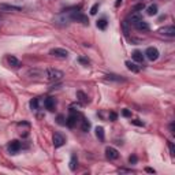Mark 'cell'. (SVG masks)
Instances as JSON below:
<instances>
[{"label":"cell","mask_w":175,"mask_h":175,"mask_svg":"<svg viewBox=\"0 0 175 175\" xmlns=\"http://www.w3.org/2000/svg\"><path fill=\"white\" fill-rule=\"evenodd\" d=\"M46 77L51 82H57L63 78V71L56 70V68H48L46 70Z\"/></svg>","instance_id":"obj_1"},{"label":"cell","mask_w":175,"mask_h":175,"mask_svg":"<svg viewBox=\"0 0 175 175\" xmlns=\"http://www.w3.org/2000/svg\"><path fill=\"white\" fill-rule=\"evenodd\" d=\"M79 118V112H77L75 109L70 108V115H68V118L66 119V125H67V127L73 129L74 126L77 125V120H78Z\"/></svg>","instance_id":"obj_2"},{"label":"cell","mask_w":175,"mask_h":175,"mask_svg":"<svg viewBox=\"0 0 175 175\" xmlns=\"http://www.w3.org/2000/svg\"><path fill=\"white\" fill-rule=\"evenodd\" d=\"M7 149H8V152H10L11 155H16V153L22 149V144L18 141V139H12V141L8 144Z\"/></svg>","instance_id":"obj_3"},{"label":"cell","mask_w":175,"mask_h":175,"mask_svg":"<svg viewBox=\"0 0 175 175\" xmlns=\"http://www.w3.org/2000/svg\"><path fill=\"white\" fill-rule=\"evenodd\" d=\"M0 11L3 12H11V11H22V7H18V5H12V4H7V3H0Z\"/></svg>","instance_id":"obj_4"},{"label":"cell","mask_w":175,"mask_h":175,"mask_svg":"<svg viewBox=\"0 0 175 175\" xmlns=\"http://www.w3.org/2000/svg\"><path fill=\"white\" fill-rule=\"evenodd\" d=\"M49 53H51L52 56L62 57V59H66V57L68 56V51H66V49H63V48H53L49 51Z\"/></svg>","instance_id":"obj_5"},{"label":"cell","mask_w":175,"mask_h":175,"mask_svg":"<svg viewBox=\"0 0 175 175\" xmlns=\"http://www.w3.org/2000/svg\"><path fill=\"white\" fill-rule=\"evenodd\" d=\"M145 56L148 57L149 60H156L159 57V51H157V48H155V46H149V48L145 51Z\"/></svg>","instance_id":"obj_6"},{"label":"cell","mask_w":175,"mask_h":175,"mask_svg":"<svg viewBox=\"0 0 175 175\" xmlns=\"http://www.w3.org/2000/svg\"><path fill=\"white\" fill-rule=\"evenodd\" d=\"M105 156L108 160H116V159L119 157V152H118V149H115V148L108 146V148H105Z\"/></svg>","instance_id":"obj_7"},{"label":"cell","mask_w":175,"mask_h":175,"mask_svg":"<svg viewBox=\"0 0 175 175\" xmlns=\"http://www.w3.org/2000/svg\"><path fill=\"white\" fill-rule=\"evenodd\" d=\"M52 141H53V146L55 148H60V146H63V145H64L66 139H64V137H63L60 133H55Z\"/></svg>","instance_id":"obj_8"},{"label":"cell","mask_w":175,"mask_h":175,"mask_svg":"<svg viewBox=\"0 0 175 175\" xmlns=\"http://www.w3.org/2000/svg\"><path fill=\"white\" fill-rule=\"evenodd\" d=\"M44 107H45L48 111H55V108H56V98L46 97L45 100H44Z\"/></svg>","instance_id":"obj_9"},{"label":"cell","mask_w":175,"mask_h":175,"mask_svg":"<svg viewBox=\"0 0 175 175\" xmlns=\"http://www.w3.org/2000/svg\"><path fill=\"white\" fill-rule=\"evenodd\" d=\"M133 27L139 30V32H148V30H149V25H148V22H145L144 19H139L138 22H136V23L133 25Z\"/></svg>","instance_id":"obj_10"},{"label":"cell","mask_w":175,"mask_h":175,"mask_svg":"<svg viewBox=\"0 0 175 175\" xmlns=\"http://www.w3.org/2000/svg\"><path fill=\"white\" fill-rule=\"evenodd\" d=\"M159 33L164 36H168V37H174L175 36V27L174 26H166V27H161L159 29Z\"/></svg>","instance_id":"obj_11"},{"label":"cell","mask_w":175,"mask_h":175,"mask_svg":"<svg viewBox=\"0 0 175 175\" xmlns=\"http://www.w3.org/2000/svg\"><path fill=\"white\" fill-rule=\"evenodd\" d=\"M139 19H142L141 15H139L138 12H136V11H134V12H131L130 15L127 16V21H126V23H130L131 26H133V25L136 23V22H138Z\"/></svg>","instance_id":"obj_12"},{"label":"cell","mask_w":175,"mask_h":175,"mask_svg":"<svg viewBox=\"0 0 175 175\" xmlns=\"http://www.w3.org/2000/svg\"><path fill=\"white\" fill-rule=\"evenodd\" d=\"M7 60H8V63H10L11 67H14V68H19V67L22 66V63L19 62V60L16 59L15 56H12V55H8V56H7Z\"/></svg>","instance_id":"obj_13"},{"label":"cell","mask_w":175,"mask_h":175,"mask_svg":"<svg viewBox=\"0 0 175 175\" xmlns=\"http://www.w3.org/2000/svg\"><path fill=\"white\" fill-rule=\"evenodd\" d=\"M105 79H108V81H115V82H125V81H126L123 77L116 75V74H107V75H105Z\"/></svg>","instance_id":"obj_14"},{"label":"cell","mask_w":175,"mask_h":175,"mask_svg":"<svg viewBox=\"0 0 175 175\" xmlns=\"http://www.w3.org/2000/svg\"><path fill=\"white\" fill-rule=\"evenodd\" d=\"M71 171H75L77 167H78V159H77L75 155H71V159H70V164H68Z\"/></svg>","instance_id":"obj_15"},{"label":"cell","mask_w":175,"mask_h":175,"mask_svg":"<svg viewBox=\"0 0 175 175\" xmlns=\"http://www.w3.org/2000/svg\"><path fill=\"white\" fill-rule=\"evenodd\" d=\"M96 26H97L100 30H105L107 26H108V21H107L105 18H100L97 22H96Z\"/></svg>","instance_id":"obj_16"},{"label":"cell","mask_w":175,"mask_h":175,"mask_svg":"<svg viewBox=\"0 0 175 175\" xmlns=\"http://www.w3.org/2000/svg\"><path fill=\"white\" fill-rule=\"evenodd\" d=\"M125 64H126V67H127L130 71H133V73H138V71H139V67H138V66H137L136 63L130 62V60H127Z\"/></svg>","instance_id":"obj_17"},{"label":"cell","mask_w":175,"mask_h":175,"mask_svg":"<svg viewBox=\"0 0 175 175\" xmlns=\"http://www.w3.org/2000/svg\"><path fill=\"white\" fill-rule=\"evenodd\" d=\"M131 57H133L136 62H139V63L144 62V55H142V52H139V51H134L133 55H131Z\"/></svg>","instance_id":"obj_18"},{"label":"cell","mask_w":175,"mask_h":175,"mask_svg":"<svg viewBox=\"0 0 175 175\" xmlns=\"http://www.w3.org/2000/svg\"><path fill=\"white\" fill-rule=\"evenodd\" d=\"M77 97H78V100L81 101L82 104H86L88 101H89V98H88V96L85 94L84 92H81V90H78V92H77Z\"/></svg>","instance_id":"obj_19"},{"label":"cell","mask_w":175,"mask_h":175,"mask_svg":"<svg viewBox=\"0 0 175 175\" xmlns=\"http://www.w3.org/2000/svg\"><path fill=\"white\" fill-rule=\"evenodd\" d=\"M96 136H97V138L100 139V141H104V129L101 127V126L96 127Z\"/></svg>","instance_id":"obj_20"},{"label":"cell","mask_w":175,"mask_h":175,"mask_svg":"<svg viewBox=\"0 0 175 175\" xmlns=\"http://www.w3.org/2000/svg\"><path fill=\"white\" fill-rule=\"evenodd\" d=\"M146 14L148 15H156V14H157V5L156 4H152V5H149V7H148V11H146Z\"/></svg>","instance_id":"obj_21"},{"label":"cell","mask_w":175,"mask_h":175,"mask_svg":"<svg viewBox=\"0 0 175 175\" xmlns=\"http://www.w3.org/2000/svg\"><path fill=\"white\" fill-rule=\"evenodd\" d=\"M82 131H89L90 130V122L88 119H82V125H81Z\"/></svg>","instance_id":"obj_22"},{"label":"cell","mask_w":175,"mask_h":175,"mask_svg":"<svg viewBox=\"0 0 175 175\" xmlns=\"http://www.w3.org/2000/svg\"><path fill=\"white\" fill-rule=\"evenodd\" d=\"M38 101H40V97H36V98H33V100L30 101V107H32V109L38 108Z\"/></svg>","instance_id":"obj_23"},{"label":"cell","mask_w":175,"mask_h":175,"mask_svg":"<svg viewBox=\"0 0 175 175\" xmlns=\"http://www.w3.org/2000/svg\"><path fill=\"white\" fill-rule=\"evenodd\" d=\"M98 7H100V4H98V3L93 4L92 8H90V14H92V15H96V14H97V11H98Z\"/></svg>","instance_id":"obj_24"},{"label":"cell","mask_w":175,"mask_h":175,"mask_svg":"<svg viewBox=\"0 0 175 175\" xmlns=\"http://www.w3.org/2000/svg\"><path fill=\"white\" fill-rule=\"evenodd\" d=\"M78 62L81 63V64H85V66H88L90 63V60L88 59V57H84V56H79L78 57Z\"/></svg>","instance_id":"obj_25"},{"label":"cell","mask_w":175,"mask_h":175,"mask_svg":"<svg viewBox=\"0 0 175 175\" xmlns=\"http://www.w3.org/2000/svg\"><path fill=\"white\" fill-rule=\"evenodd\" d=\"M144 8H145V4H144V3H139V4H136V5H134L133 10L136 11V12H138V11L144 10Z\"/></svg>","instance_id":"obj_26"},{"label":"cell","mask_w":175,"mask_h":175,"mask_svg":"<svg viewBox=\"0 0 175 175\" xmlns=\"http://www.w3.org/2000/svg\"><path fill=\"white\" fill-rule=\"evenodd\" d=\"M56 120H57V125H60V126H64L66 125V119H64V116H63V115H59Z\"/></svg>","instance_id":"obj_27"},{"label":"cell","mask_w":175,"mask_h":175,"mask_svg":"<svg viewBox=\"0 0 175 175\" xmlns=\"http://www.w3.org/2000/svg\"><path fill=\"white\" fill-rule=\"evenodd\" d=\"M131 123H133V125H136V126H139V127H144V126H145V123H144V122H141L139 119H134V120H131Z\"/></svg>","instance_id":"obj_28"},{"label":"cell","mask_w":175,"mask_h":175,"mask_svg":"<svg viewBox=\"0 0 175 175\" xmlns=\"http://www.w3.org/2000/svg\"><path fill=\"white\" fill-rule=\"evenodd\" d=\"M137 161H138V159H137L136 155H131L130 157H129V163H130V164H136Z\"/></svg>","instance_id":"obj_29"},{"label":"cell","mask_w":175,"mask_h":175,"mask_svg":"<svg viewBox=\"0 0 175 175\" xmlns=\"http://www.w3.org/2000/svg\"><path fill=\"white\" fill-rule=\"evenodd\" d=\"M168 148H170V153L174 156L175 155V148H174V144H172L171 141H168Z\"/></svg>","instance_id":"obj_30"},{"label":"cell","mask_w":175,"mask_h":175,"mask_svg":"<svg viewBox=\"0 0 175 175\" xmlns=\"http://www.w3.org/2000/svg\"><path fill=\"white\" fill-rule=\"evenodd\" d=\"M122 115H123V116H126V118H130L131 116V111H129V109H123Z\"/></svg>","instance_id":"obj_31"},{"label":"cell","mask_w":175,"mask_h":175,"mask_svg":"<svg viewBox=\"0 0 175 175\" xmlns=\"http://www.w3.org/2000/svg\"><path fill=\"white\" fill-rule=\"evenodd\" d=\"M118 115L115 114V112H109V120H116Z\"/></svg>","instance_id":"obj_32"},{"label":"cell","mask_w":175,"mask_h":175,"mask_svg":"<svg viewBox=\"0 0 175 175\" xmlns=\"http://www.w3.org/2000/svg\"><path fill=\"white\" fill-rule=\"evenodd\" d=\"M119 172H125V174H131L133 171H131V170H126V168H120Z\"/></svg>","instance_id":"obj_33"},{"label":"cell","mask_w":175,"mask_h":175,"mask_svg":"<svg viewBox=\"0 0 175 175\" xmlns=\"http://www.w3.org/2000/svg\"><path fill=\"white\" fill-rule=\"evenodd\" d=\"M145 171H146V172H149V174H155V170H153V168H150V167H146V168H145Z\"/></svg>","instance_id":"obj_34"},{"label":"cell","mask_w":175,"mask_h":175,"mask_svg":"<svg viewBox=\"0 0 175 175\" xmlns=\"http://www.w3.org/2000/svg\"><path fill=\"white\" fill-rule=\"evenodd\" d=\"M122 2H123V0H116V2H115V5H116V7H119Z\"/></svg>","instance_id":"obj_35"},{"label":"cell","mask_w":175,"mask_h":175,"mask_svg":"<svg viewBox=\"0 0 175 175\" xmlns=\"http://www.w3.org/2000/svg\"><path fill=\"white\" fill-rule=\"evenodd\" d=\"M170 131H171V133H174V123H171V125H170Z\"/></svg>","instance_id":"obj_36"}]
</instances>
